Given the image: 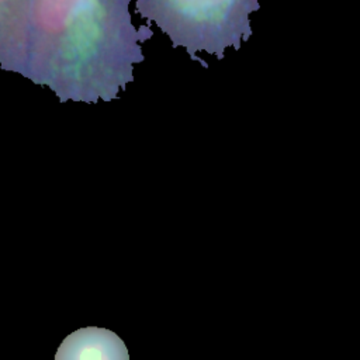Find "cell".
Returning a JSON list of instances; mask_svg holds the SVG:
<instances>
[{"mask_svg": "<svg viewBox=\"0 0 360 360\" xmlns=\"http://www.w3.org/2000/svg\"><path fill=\"white\" fill-rule=\"evenodd\" d=\"M128 0L0 1V69L49 86L60 103L111 101L145 59L149 25L135 28Z\"/></svg>", "mask_w": 360, "mask_h": 360, "instance_id": "1", "label": "cell"}, {"mask_svg": "<svg viewBox=\"0 0 360 360\" xmlns=\"http://www.w3.org/2000/svg\"><path fill=\"white\" fill-rule=\"evenodd\" d=\"M135 6L148 25L153 21L173 48L184 46L204 68L208 63L197 52L222 59L228 46L239 49L252 35L249 14L260 7L253 0H138Z\"/></svg>", "mask_w": 360, "mask_h": 360, "instance_id": "2", "label": "cell"}, {"mask_svg": "<svg viewBox=\"0 0 360 360\" xmlns=\"http://www.w3.org/2000/svg\"><path fill=\"white\" fill-rule=\"evenodd\" d=\"M55 360H129V354L117 333L105 328L87 326L62 340Z\"/></svg>", "mask_w": 360, "mask_h": 360, "instance_id": "3", "label": "cell"}]
</instances>
